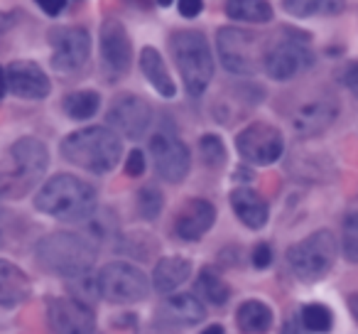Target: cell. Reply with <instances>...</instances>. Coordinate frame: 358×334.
<instances>
[{
	"label": "cell",
	"instance_id": "f1b7e54d",
	"mask_svg": "<svg viewBox=\"0 0 358 334\" xmlns=\"http://www.w3.org/2000/svg\"><path fill=\"white\" fill-rule=\"evenodd\" d=\"M299 322L307 332L312 334H327L334 324V317H331V309L322 302H309L299 309Z\"/></svg>",
	"mask_w": 358,
	"mask_h": 334
},
{
	"label": "cell",
	"instance_id": "9a60e30c",
	"mask_svg": "<svg viewBox=\"0 0 358 334\" xmlns=\"http://www.w3.org/2000/svg\"><path fill=\"white\" fill-rule=\"evenodd\" d=\"M47 319L55 334H94L96 329L94 309L76 298H52Z\"/></svg>",
	"mask_w": 358,
	"mask_h": 334
},
{
	"label": "cell",
	"instance_id": "52a82bcc",
	"mask_svg": "<svg viewBox=\"0 0 358 334\" xmlns=\"http://www.w3.org/2000/svg\"><path fill=\"white\" fill-rule=\"evenodd\" d=\"M336 263V236L329 229H319L289 246L287 265L302 283H319Z\"/></svg>",
	"mask_w": 358,
	"mask_h": 334
},
{
	"label": "cell",
	"instance_id": "f546056e",
	"mask_svg": "<svg viewBox=\"0 0 358 334\" xmlns=\"http://www.w3.org/2000/svg\"><path fill=\"white\" fill-rule=\"evenodd\" d=\"M199 155H201V162H204L206 167H211V170H219V167H224L226 158H229V155H226L224 140H221L219 135H214V133L201 135Z\"/></svg>",
	"mask_w": 358,
	"mask_h": 334
},
{
	"label": "cell",
	"instance_id": "ffe728a7",
	"mask_svg": "<svg viewBox=\"0 0 358 334\" xmlns=\"http://www.w3.org/2000/svg\"><path fill=\"white\" fill-rule=\"evenodd\" d=\"M32 295V280L20 265L0 258V307H17Z\"/></svg>",
	"mask_w": 358,
	"mask_h": 334
},
{
	"label": "cell",
	"instance_id": "b9f144b4",
	"mask_svg": "<svg viewBox=\"0 0 358 334\" xmlns=\"http://www.w3.org/2000/svg\"><path fill=\"white\" fill-rule=\"evenodd\" d=\"M155 3H157L159 8H169L174 3V0H155Z\"/></svg>",
	"mask_w": 358,
	"mask_h": 334
},
{
	"label": "cell",
	"instance_id": "e575fe53",
	"mask_svg": "<svg viewBox=\"0 0 358 334\" xmlns=\"http://www.w3.org/2000/svg\"><path fill=\"white\" fill-rule=\"evenodd\" d=\"M177 8H179V15L182 18L194 20V18H199L201 11H204V0H179Z\"/></svg>",
	"mask_w": 358,
	"mask_h": 334
},
{
	"label": "cell",
	"instance_id": "60d3db41",
	"mask_svg": "<svg viewBox=\"0 0 358 334\" xmlns=\"http://www.w3.org/2000/svg\"><path fill=\"white\" fill-rule=\"evenodd\" d=\"M199 334H226V329L221 327V324H211V327H206V329H201Z\"/></svg>",
	"mask_w": 358,
	"mask_h": 334
},
{
	"label": "cell",
	"instance_id": "30bf717a",
	"mask_svg": "<svg viewBox=\"0 0 358 334\" xmlns=\"http://www.w3.org/2000/svg\"><path fill=\"white\" fill-rule=\"evenodd\" d=\"M150 153H152L155 172L159 175V180L169 185H179L187 180L192 170V153L172 128H159L150 138Z\"/></svg>",
	"mask_w": 358,
	"mask_h": 334
},
{
	"label": "cell",
	"instance_id": "6da1fadb",
	"mask_svg": "<svg viewBox=\"0 0 358 334\" xmlns=\"http://www.w3.org/2000/svg\"><path fill=\"white\" fill-rule=\"evenodd\" d=\"M62 158L81 170L106 175L115 170L123 155V140L108 125H86L69 133L59 145Z\"/></svg>",
	"mask_w": 358,
	"mask_h": 334
},
{
	"label": "cell",
	"instance_id": "5b68a950",
	"mask_svg": "<svg viewBox=\"0 0 358 334\" xmlns=\"http://www.w3.org/2000/svg\"><path fill=\"white\" fill-rule=\"evenodd\" d=\"M169 50H172L174 64H177L187 94L194 99L201 96L209 89L216 71V62L206 35L199 30H177L169 37Z\"/></svg>",
	"mask_w": 358,
	"mask_h": 334
},
{
	"label": "cell",
	"instance_id": "ba28073f",
	"mask_svg": "<svg viewBox=\"0 0 358 334\" xmlns=\"http://www.w3.org/2000/svg\"><path fill=\"white\" fill-rule=\"evenodd\" d=\"M282 32L287 37L278 42H270L263 60L265 74L275 81H289L294 76L304 74L314 64V52L307 45L309 35L294 30V27H285Z\"/></svg>",
	"mask_w": 358,
	"mask_h": 334
},
{
	"label": "cell",
	"instance_id": "4316f807",
	"mask_svg": "<svg viewBox=\"0 0 358 334\" xmlns=\"http://www.w3.org/2000/svg\"><path fill=\"white\" fill-rule=\"evenodd\" d=\"M62 109L69 116L71 120H89L99 113L101 109V96L94 89H81V91H71L64 96L62 101Z\"/></svg>",
	"mask_w": 358,
	"mask_h": 334
},
{
	"label": "cell",
	"instance_id": "836d02e7",
	"mask_svg": "<svg viewBox=\"0 0 358 334\" xmlns=\"http://www.w3.org/2000/svg\"><path fill=\"white\" fill-rule=\"evenodd\" d=\"M145 172V153L143 150H130L128 160H125V175L128 177H140Z\"/></svg>",
	"mask_w": 358,
	"mask_h": 334
},
{
	"label": "cell",
	"instance_id": "9c48e42d",
	"mask_svg": "<svg viewBox=\"0 0 358 334\" xmlns=\"http://www.w3.org/2000/svg\"><path fill=\"white\" fill-rule=\"evenodd\" d=\"M150 280L138 265L125 263V260H113L106 263L96 273V293L106 302L113 305H133L148 298Z\"/></svg>",
	"mask_w": 358,
	"mask_h": 334
},
{
	"label": "cell",
	"instance_id": "5bb4252c",
	"mask_svg": "<svg viewBox=\"0 0 358 334\" xmlns=\"http://www.w3.org/2000/svg\"><path fill=\"white\" fill-rule=\"evenodd\" d=\"M101 67L110 81L120 79L133 67V40L120 20H108L101 25Z\"/></svg>",
	"mask_w": 358,
	"mask_h": 334
},
{
	"label": "cell",
	"instance_id": "d4e9b609",
	"mask_svg": "<svg viewBox=\"0 0 358 334\" xmlns=\"http://www.w3.org/2000/svg\"><path fill=\"white\" fill-rule=\"evenodd\" d=\"M236 324L245 334H265L273 327V309L260 300H245L236 312Z\"/></svg>",
	"mask_w": 358,
	"mask_h": 334
},
{
	"label": "cell",
	"instance_id": "7402d4cb",
	"mask_svg": "<svg viewBox=\"0 0 358 334\" xmlns=\"http://www.w3.org/2000/svg\"><path fill=\"white\" fill-rule=\"evenodd\" d=\"M140 71H143V76L150 81V86L159 96H164V99H174L177 96V84H174L162 55L155 47H143L140 50Z\"/></svg>",
	"mask_w": 358,
	"mask_h": 334
},
{
	"label": "cell",
	"instance_id": "8d00e7d4",
	"mask_svg": "<svg viewBox=\"0 0 358 334\" xmlns=\"http://www.w3.org/2000/svg\"><path fill=\"white\" fill-rule=\"evenodd\" d=\"M35 6L40 8L45 15L57 18L66 11V0H35Z\"/></svg>",
	"mask_w": 358,
	"mask_h": 334
},
{
	"label": "cell",
	"instance_id": "d590c367",
	"mask_svg": "<svg viewBox=\"0 0 358 334\" xmlns=\"http://www.w3.org/2000/svg\"><path fill=\"white\" fill-rule=\"evenodd\" d=\"M270 263H273V249H270V244H258L253 249V265L258 270H263Z\"/></svg>",
	"mask_w": 358,
	"mask_h": 334
},
{
	"label": "cell",
	"instance_id": "44dd1931",
	"mask_svg": "<svg viewBox=\"0 0 358 334\" xmlns=\"http://www.w3.org/2000/svg\"><path fill=\"white\" fill-rule=\"evenodd\" d=\"M159 317L167 319L169 324H179V327H189V324H199L206 317L204 302L192 293H179L169 295L162 305H159Z\"/></svg>",
	"mask_w": 358,
	"mask_h": 334
},
{
	"label": "cell",
	"instance_id": "484cf974",
	"mask_svg": "<svg viewBox=\"0 0 358 334\" xmlns=\"http://www.w3.org/2000/svg\"><path fill=\"white\" fill-rule=\"evenodd\" d=\"M194 290H196V298L206 300V302H211V305H224V302H229V298H231L229 283L221 278L219 270L209 268V265L199 270Z\"/></svg>",
	"mask_w": 358,
	"mask_h": 334
},
{
	"label": "cell",
	"instance_id": "3957f363",
	"mask_svg": "<svg viewBox=\"0 0 358 334\" xmlns=\"http://www.w3.org/2000/svg\"><path fill=\"white\" fill-rule=\"evenodd\" d=\"M35 258L47 273L71 280L89 275L96 263V246L74 231H55L37 241Z\"/></svg>",
	"mask_w": 358,
	"mask_h": 334
},
{
	"label": "cell",
	"instance_id": "f35d334b",
	"mask_svg": "<svg viewBox=\"0 0 358 334\" xmlns=\"http://www.w3.org/2000/svg\"><path fill=\"white\" fill-rule=\"evenodd\" d=\"M280 334H309V332L302 327V322H299V314H294V317H289L287 322L282 324Z\"/></svg>",
	"mask_w": 358,
	"mask_h": 334
},
{
	"label": "cell",
	"instance_id": "e0dca14e",
	"mask_svg": "<svg viewBox=\"0 0 358 334\" xmlns=\"http://www.w3.org/2000/svg\"><path fill=\"white\" fill-rule=\"evenodd\" d=\"M216 221V207L209 200L192 197L179 207L174 216V234L182 241H199L211 231Z\"/></svg>",
	"mask_w": 358,
	"mask_h": 334
},
{
	"label": "cell",
	"instance_id": "4fadbf2b",
	"mask_svg": "<svg viewBox=\"0 0 358 334\" xmlns=\"http://www.w3.org/2000/svg\"><path fill=\"white\" fill-rule=\"evenodd\" d=\"M106 120H108V128H113L115 133L125 135L130 140H138L152 125V106H150L148 99L138 94H120L110 104Z\"/></svg>",
	"mask_w": 358,
	"mask_h": 334
},
{
	"label": "cell",
	"instance_id": "7a4b0ae2",
	"mask_svg": "<svg viewBox=\"0 0 358 334\" xmlns=\"http://www.w3.org/2000/svg\"><path fill=\"white\" fill-rule=\"evenodd\" d=\"M50 150L42 140L25 135L8 148V160L0 167V200H20L45 177Z\"/></svg>",
	"mask_w": 358,
	"mask_h": 334
},
{
	"label": "cell",
	"instance_id": "cb8c5ba5",
	"mask_svg": "<svg viewBox=\"0 0 358 334\" xmlns=\"http://www.w3.org/2000/svg\"><path fill=\"white\" fill-rule=\"evenodd\" d=\"M226 15L234 22L268 25L275 13L268 0H226Z\"/></svg>",
	"mask_w": 358,
	"mask_h": 334
},
{
	"label": "cell",
	"instance_id": "83f0119b",
	"mask_svg": "<svg viewBox=\"0 0 358 334\" xmlns=\"http://www.w3.org/2000/svg\"><path fill=\"white\" fill-rule=\"evenodd\" d=\"M282 11L292 18H312L317 13L336 15L343 11V0H282Z\"/></svg>",
	"mask_w": 358,
	"mask_h": 334
},
{
	"label": "cell",
	"instance_id": "d6a6232c",
	"mask_svg": "<svg viewBox=\"0 0 358 334\" xmlns=\"http://www.w3.org/2000/svg\"><path fill=\"white\" fill-rule=\"evenodd\" d=\"M22 236V219L10 211H0V249H10Z\"/></svg>",
	"mask_w": 358,
	"mask_h": 334
},
{
	"label": "cell",
	"instance_id": "4dcf8cb0",
	"mask_svg": "<svg viewBox=\"0 0 358 334\" xmlns=\"http://www.w3.org/2000/svg\"><path fill=\"white\" fill-rule=\"evenodd\" d=\"M135 207H138V214L143 216L145 221H155L164 209L162 192H159L157 187H152V185L143 187V190L138 192V197H135Z\"/></svg>",
	"mask_w": 358,
	"mask_h": 334
},
{
	"label": "cell",
	"instance_id": "603a6c76",
	"mask_svg": "<svg viewBox=\"0 0 358 334\" xmlns=\"http://www.w3.org/2000/svg\"><path fill=\"white\" fill-rule=\"evenodd\" d=\"M192 275V260L185 256H167L159 258L152 270V285L157 293H172L179 285H185Z\"/></svg>",
	"mask_w": 358,
	"mask_h": 334
},
{
	"label": "cell",
	"instance_id": "8fae6325",
	"mask_svg": "<svg viewBox=\"0 0 358 334\" xmlns=\"http://www.w3.org/2000/svg\"><path fill=\"white\" fill-rule=\"evenodd\" d=\"M236 150L245 162L255 165V167H265V165H273L282 158L285 138L275 125L255 120L236 135Z\"/></svg>",
	"mask_w": 358,
	"mask_h": 334
},
{
	"label": "cell",
	"instance_id": "74e56055",
	"mask_svg": "<svg viewBox=\"0 0 358 334\" xmlns=\"http://www.w3.org/2000/svg\"><path fill=\"white\" fill-rule=\"evenodd\" d=\"M341 81H343V86H346V89L351 91V94L358 99V62H353V64L346 67V71H343Z\"/></svg>",
	"mask_w": 358,
	"mask_h": 334
},
{
	"label": "cell",
	"instance_id": "ab89813d",
	"mask_svg": "<svg viewBox=\"0 0 358 334\" xmlns=\"http://www.w3.org/2000/svg\"><path fill=\"white\" fill-rule=\"evenodd\" d=\"M348 309H351V317L356 319V324H358V295L348 298Z\"/></svg>",
	"mask_w": 358,
	"mask_h": 334
},
{
	"label": "cell",
	"instance_id": "1f68e13d",
	"mask_svg": "<svg viewBox=\"0 0 358 334\" xmlns=\"http://www.w3.org/2000/svg\"><path fill=\"white\" fill-rule=\"evenodd\" d=\"M341 251L348 263H358V211H351V214L343 216Z\"/></svg>",
	"mask_w": 358,
	"mask_h": 334
},
{
	"label": "cell",
	"instance_id": "277c9868",
	"mask_svg": "<svg viewBox=\"0 0 358 334\" xmlns=\"http://www.w3.org/2000/svg\"><path fill=\"white\" fill-rule=\"evenodd\" d=\"M37 211L59 221H86L99 209V197L89 182L74 175H55L35 197Z\"/></svg>",
	"mask_w": 358,
	"mask_h": 334
},
{
	"label": "cell",
	"instance_id": "ac0fdd59",
	"mask_svg": "<svg viewBox=\"0 0 358 334\" xmlns=\"http://www.w3.org/2000/svg\"><path fill=\"white\" fill-rule=\"evenodd\" d=\"M336 118H338V104L334 99L309 101V104H304L294 113L292 128L299 138H314V135H322L327 128H331V123Z\"/></svg>",
	"mask_w": 358,
	"mask_h": 334
},
{
	"label": "cell",
	"instance_id": "d6986e66",
	"mask_svg": "<svg viewBox=\"0 0 358 334\" xmlns=\"http://www.w3.org/2000/svg\"><path fill=\"white\" fill-rule=\"evenodd\" d=\"M231 209H234L236 219L241 224L253 231L263 229L270 219V207L265 202V197L258 195L255 190H250V187H236L231 192Z\"/></svg>",
	"mask_w": 358,
	"mask_h": 334
},
{
	"label": "cell",
	"instance_id": "2e32d148",
	"mask_svg": "<svg viewBox=\"0 0 358 334\" xmlns=\"http://www.w3.org/2000/svg\"><path fill=\"white\" fill-rule=\"evenodd\" d=\"M6 76H8V91H10L13 96H17V99L40 101L52 94L50 76H47L45 69L32 60L10 62L6 69Z\"/></svg>",
	"mask_w": 358,
	"mask_h": 334
},
{
	"label": "cell",
	"instance_id": "8992f818",
	"mask_svg": "<svg viewBox=\"0 0 358 334\" xmlns=\"http://www.w3.org/2000/svg\"><path fill=\"white\" fill-rule=\"evenodd\" d=\"M216 50H219V62L226 71L236 76H248L255 74L258 67H263L268 42L253 30L226 25L216 32Z\"/></svg>",
	"mask_w": 358,
	"mask_h": 334
},
{
	"label": "cell",
	"instance_id": "7c38bea8",
	"mask_svg": "<svg viewBox=\"0 0 358 334\" xmlns=\"http://www.w3.org/2000/svg\"><path fill=\"white\" fill-rule=\"evenodd\" d=\"M52 47V67L59 74H76L84 69L91 57V35L81 25L55 27L50 32Z\"/></svg>",
	"mask_w": 358,
	"mask_h": 334
}]
</instances>
